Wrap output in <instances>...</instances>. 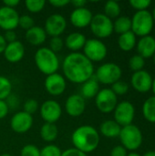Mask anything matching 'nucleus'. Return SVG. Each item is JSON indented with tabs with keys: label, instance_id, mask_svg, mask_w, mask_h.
<instances>
[{
	"label": "nucleus",
	"instance_id": "ddd939ff",
	"mask_svg": "<svg viewBox=\"0 0 155 156\" xmlns=\"http://www.w3.org/2000/svg\"><path fill=\"white\" fill-rule=\"evenodd\" d=\"M33 125L32 115L23 112H18L13 115L10 121L11 129L16 133H25L28 132Z\"/></svg>",
	"mask_w": 155,
	"mask_h": 156
},
{
	"label": "nucleus",
	"instance_id": "37998d69",
	"mask_svg": "<svg viewBox=\"0 0 155 156\" xmlns=\"http://www.w3.org/2000/svg\"><path fill=\"white\" fill-rule=\"evenodd\" d=\"M9 107L5 101H0V120L4 119L8 113Z\"/></svg>",
	"mask_w": 155,
	"mask_h": 156
},
{
	"label": "nucleus",
	"instance_id": "a211bd4d",
	"mask_svg": "<svg viewBox=\"0 0 155 156\" xmlns=\"http://www.w3.org/2000/svg\"><path fill=\"white\" fill-rule=\"evenodd\" d=\"M92 17L93 15L90 9L86 7H81V8H75L71 12L69 20L74 27L78 28H83L90 26Z\"/></svg>",
	"mask_w": 155,
	"mask_h": 156
},
{
	"label": "nucleus",
	"instance_id": "412c9836",
	"mask_svg": "<svg viewBox=\"0 0 155 156\" xmlns=\"http://www.w3.org/2000/svg\"><path fill=\"white\" fill-rule=\"evenodd\" d=\"M47 38L46 31L41 27L34 26L26 32V39L32 46H40L42 45Z\"/></svg>",
	"mask_w": 155,
	"mask_h": 156
},
{
	"label": "nucleus",
	"instance_id": "20e7f679",
	"mask_svg": "<svg viewBox=\"0 0 155 156\" xmlns=\"http://www.w3.org/2000/svg\"><path fill=\"white\" fill-rule=\"evenodd\" d=\"M154 20L153 15L148 10L137 11L132 18V31L135 36H149L153 30Z\"/></svg>",
	"mask_w": 155,
	"mask_h": 156
},
{
	"label": "nucleus",
	"instance_id": "bb28decb",
	"mask_svg": "<svg viewBox=\"0 0 155 156\" xmlns=\"http://www.w3.org/2000/svg\"><path fill=\"white\" fill-rule=\"evenodd\" d=\"M132 30V18L128 16H119L113 23V31L122 35Z\"/></svg>",
	"mask_w": 155,
	"mask_h": 156
},
{
	"label": "nucleus",
	"instance_id": "473e14b6",
	"mask_svg": "<svg viewBox=\"0 0 155 156\" xmlns=\"http://www.w3.org/2000/svg\"><path fill=\"white\" fill-rule=\"evenodd\" d=\"M111 90L115 93V95H124L128 92L129 86L126 82L122 81V80H118L111 85Z\"/></svg>",
	"mask_w": 155,
	"mask_h": 156
},
{
	"label": "nucleus",
	"instance_id": "cd10ccee",
	"mask_svg": "<svg viewBox=\"0 0 155 156\" xmlns=\"http://www.w3.org/2000/svg\"><path fill=\"white\" fill-rule=\"evenodd\" d=\"M143 113L148 122L155 123V96L148 98L144 101L143 106Z\"/></svg>",
	"mask_w": 155,
	"mask_h": 156
},
{
	"label": "nucleus",
	"instance_id": "e433bc0d",
	"mask_svg": "<svg viewBox=\"0 0 155 156\" xmlns=\"http://www.w3.org/2000/svg\"><path fill=\"white\" fill-rule=\"evenodd\" d=\"M34 19L27 15H23V16H19V20H18V26L26 30L30 29L31 27H34Z\"/></svg>",
	"mask_w": 155,
	"mask_h": 156
},
{
	"label": "nucleus",
	"instance_id": "dca6fc26",
	"mask_svg": "<svg viewBox=\"0 0 155 156\" xmlns=\"http://www.w3.org/2000/svg\"><path fill=\"white\" fill-rule=\"evenodd\" d=\"M131 82L132 86L135 90L142 93H145L152 90L153 78L148 71L143 69L132 74Z\"/></svg>",
	"mask_w": 155,
	"mask_h": 156
},
{
	"label": "nucleus",
	"instance_id": "5701e85b",
	"mask_svg": "<svg viewBox=\"0 0 155 156\" xmlns=\"http://www.w3.org/2000/svg\"><path fill=\"white\" fill-rule=\"evenodd\" d=\"M80 91L81 96L84 99H92L96 97V95L100 91V84L94 75L90 80L82 83Z\"/></svg>",
	"mask_w": 155,
	"mask_h": 156
},
{
	"label": "nucleus",
	"instance_id": "de8ad7c7",
	"mask_svg": "<svg viewBox=\"0 0 155 156\" xmlns=\"http://www.w3.org/2000/svg\"><path fill=\"white\" fill-rule=\"evenodd\" d=\"M6 45H7V43H6L5 39L4 36L0 35V54H1V53H4Z\"/></svg>",
	"mask_w": 155,
	"mask_h": 156
},
{
	"label": "nucleus",
	"instance_id": "58836bf2",
	"mask_svg": "<svg viewBox=\"0 0 155 156\" xmlns=\"http://www.w3.org/2000/svg\"><path fill=\"white\" fill-rule=\"evenodd\" d=\"M152 2L150 0H131L130 5L138 11H143L147 10V8L150 6Z\"/></svg>",
	"mask_w": 155,
	"mask_h": 156
},
{
	"label": "nucleus",
	"instance_id": "79ce46f5",
	"mask_svg": "<svg viewBox=\"0 0 155 156\" xmlns=\"http://www.w3.org/2000/svg\"><path fill=\"white\" fill-rule=\"evenodd\" d=\"M4 37L6 41V43H12L14 41H16V33L14 30H9V31H5Z\"/></svg>",
	"mask_w": 155,
	"mask_h": 156
},
{
	"label": "nucleus",
	"instance_id": "423d86ee",
	"mask_svg": "<svg viewBox=\"0 0 155 156\" xmlns=\"http://www.w3.org/2000/svg\"><path fill=\"white\" fill-rule=\"evenodd\" d=\"M122 71L119 65L108 62L100 66L95 73V78L98 82L105 85H112L116 81L120 80Z\"/></svg>",
	"mask_w": 155,
	"mask_h": 156
},
{
	"label": "nucleus",
	"instance_id": "a878e982",
	"mask_svg": "<svg viewBox=\"0 0 155 156\" xmlns=\"http://www.w3.org/2000/svg\"><path fill=\"white\" fill-rule=\"evenodd\" d=\"M58 134V130L55 123L45 122L40 129V136L42 140L48 143L54 142L57 139Z\"/></svg>",
	"mask_w": 155,
	"mask_h": 156
},
{
	"label": "nucleus",
	"instance_id": "2f4dec72",
	"mask_svg": "<svg viewBox=\"0 0 155 156\" xmlns=\"http://www.w3.org/2000/svg\"><path fill=\"white\" fill-rule=\"evenodd\" d=\"M46 2L44 0H26L25 5L31 13H38L45 7Z\"/></svg>",
	"mask_w": 155,
	"mask_h": 156
},
{
	"label": "nucleus",
	"instance_id": "393cba45",
	"mask_svg": "<svg viewBox=\"0 0 155 156\" xmlns=\"http://www.w3.org/2000/svg\"><path fill=\"white\" fill-rule=\"evenodd\" d=\"M118 45L123 51H130L136 46V36L131 30L120 35L118 38Z\"/></svg>",
	"mask_w": 155,
	"mask_h": 156
},
{
	"label": "nucleus",
	"instance_id": "2eb2a0df",
	"mask_svg": "<svg viewBox=\"0 0 155 156\" xmlns=\"http://www.w3.org/2000/svg\"><path fill=\"white\" fill-rule=\"evenodd\" d=\"M19 15L15 8L7 6L0 7V27L5 31L14 30L18 27Z\"/></svg>",
	"mask_w": 155,
	"mask_h": 156
},
{
	"label": "nucleus",
	"instance_id": "f3484780",
	"mask_svg": "<svg viewBox=\"0 0 155 156\" xmlns=\"http://www.w3.org/2000/svg\"><path fill=\"white\" fill-rule=\"evenodd\" d=\"M85 99L79 94L70 95L65 102V110L71 117H79L85 112Z\"/></svg>",
	"mask_w": 155,
	"mask_h": 156
},
{
	"label": "nucleus",
	"instance_id": "603ef678",
	"mask_svg": "<svg viewBox=\"0 0 155 156\" xmlns=\"http://www.w3.org/2000/svg\"><path fill=\"white\" fill-rule=\"evenodd\" d=\"M153 20H154V22H155V7H154V9H153Z\"/></svg>",
	"mask_w": 155,
	"mask_h": 156
},
{
	"label": "nucleus",
	"instance_id": "9d476101",
	"mask_svg": "<svg viewBox=\"0 0 155 156\" xmlns=\"http://www.w3.org/2000/svg\"><path fill=\"white\" fill-rule=\"evenodd\" d=\"M135 115V109L132 103L123 101L117 104L114 110V121L121 126L124 127L132 124Z\"/></svg>",
	"mask_w": 155,
	"mask_h": 156
},
{
	"label": "nucleus",
	"instance_id": "72a5a7b5",
	"mask_svg": "<svg viewBox=\"0 0 155 156\" xmlns=\"http://www.w3.org/2000/svg\"><path fill=\"white\" fill-rule=\"evenodd\" d=\"M61 150L54 144L47 145L40 150V156H61Z\"/></svg>",
	"mask_w": 155,
	"mask_h": 156
},
{
	"label": "nucleus",
	"instance_id": "0eeeda50",
	"mask_svg": "<svg viewBox=\"0 0 155 156\" xmlns=\"http://www.w3.org/2000/svg\"><path fill=\"white\" fill-rule=\"evenodd\" d=\"M90 27L93 35L98 38L109 37L113 32V22L104 14L93 16Z\"/></svg>",
	"mask_w": 155,
	"mask_h": 156
},
{
	"label": "nucleus",
	"instance_id": "f257e3e1",
	"mask_svg": "<svg viewBox=\"0 0 155 156\" xmlns=\"http://www.w3.org/2000/svg\"><path fill=\"white\" fill-rule=\"evenodd\" d=\"M62 70L65 78L76 84L84 83L94 74L93 63L79 52H72L64 58Z\"/></svg>",
	"mask_w": 155,
	"mask_h": 156
},
{
	"label": "nucleus",
	"instance_id": "5fc2aeb1",
	"mask_svg": "<svg viewBox=\"0 0 155 156\" xmlns=\"http://www.w3.org/2000/svg\"><path fill=\"white\" fill-rule=\"evenodd\" d=\"M153 61H154V63H155V54L153 55Z\"/></svg>",
	"mask_w": 155,
	"mask_h": 156
},
{
	"label": "nucleus",
	"instance_id": "7c9ffc66",
	"mask_svg": "<svg viewBox=\"0 0 155 156\" xmlns=\"http://www.w3.org/2000/svg\"><path fill=\"white\" fill-rule=\"evenodd\" d=\"M145 65V60L143 57H141L139 54L138 55H134L130 58L129 61V66L131 68L132 70H133L134 72L140 71L143 69V67Z\"/></svg>",
	"mask_w": 155,
	"mask_h": 156
},
{
	"label": "nucleus",
	"instance_id": "6ab92c4d",
	"mask_svg": "<svg viewBox=\"0 0 155 156\" xmlns=\"http://www.w3.org/2000/svg\"><path fill=\"white\" fill-rule=\"evenodd\" d=\"M25 55V47L19 41H14L12 43H8L4 51L5 58L10 63L19 62Z\"/></svg>",
	"mask_w": 155,
	"mask_h": 156
},
{
	"label": "nucleus",
	"instance_id": "f03ea898",
	"mask_svg": "<svg viewBox=\"0 0 155 156\" xmlns=\"http://www.w3.org/2000/svg\"><path fill=\"white\" fill-rule=\"evenodd\" d=\"M71 141L74 148L87 154L98 148L100 144V133L90 125H82L73 132Z\"/></svg>",
	"mask_w": 155,
	"mask_h": 156
},
{
	"label": "nucleus",
	"instance_id": "9b49d317",
	"mask_svg": "<svg viewBox=\"0 0 155 156\" xmlns=\"http://www.w3.org/2000/svg\"><path fill=\"white\" fill-rule=\"evenodd\" d=\"M62 110L58 102L53 100L44 101L40 107V116L48 123H55L61 116Z\"/></svg>",
	"mask_w": 155,
	"mask_h": 156
},
{
	"label": "nucleus",
	"instance_id": "09e8293b",
	"mask_svg": "<svg viewBox=\"0 0 155 156\" xmlns=\"http://www.w3.org/2000/svg\"><path fill=\"white\" fill-rule=\"evenodd\" d=\"M143 156H155V151H149V152H146Z\"/></svg>",
	"mask_w": 155,
	"mask_h": 156
},
{
	"label": "nucleus",
	"instance_id": "4468645a",
	"mask_svg": "<svg viewBox=\"0 0 155 156\" xmlns=\"http://www.w3.org/2000/svg\"><path fill=\"white\" fill-rule=\"evenodd\" d=\"M44 86L46 90L50 95L59 96L65 91L67 83L65 78L62 75L58 73H54L47 76L44 82Z\"/></svg>",
	"mask_w": 155,
	"mask_h": 156
},
{
	"label": "nucleus",
	"instance_id": "6e6552de",
	"mask_svg": "<svg viewBox=\"0 0 155 156\" xmlns=\"http://www.w3.org/2000/svg\"><path fill=\"white\" fill-rule=\"evenodd\" d=\"M83 55L91 62H100L103 60L108 52L106 45L98 38L87 39L83 47Z\"/></svg>",
	"mask_w": 155,
	"mask_h": 156
},
{
	"label": "nucleus",
	"instance_id": "3c124183",
	"mask_svg": "<svg viewBox=\"0 0 155 156\" xmlns=\"http://www.w3.org/2000/svg\"><path fill=\"white\" fill-rule=\"evenodd\" d=\"M127 156H141L139 154H137V153H134V152H132V153H130V154H128Z\"/></svg>",
	"mask_w": 155,
	"mask_h": 156
},
{
	"label": "nucleus",
	"instance_id": "b1692460",
	"mask_svg": "<svg viewBox=\"0 0 155 156\" xmlns=\"http://www.w3.org/2000/svg\"><path fill=\"white\" fill-rule=\"evenodd\" d=\"M122 127L112 120H108L103 122L100 126V133L107 138H114L120 135Z\"/></svg>",
	"mask_w": 155,
	"mask_h": 156
},
{
	"label": "nucleus",
	"instance_id": "c85d7f7f",
	"mask_svg": "<svg viewBox=\"0 0 155 156\" xmlns=\"http://www.w3.org/2000/svg\"><path fill=\"white\" fill-rule=\"evenodd\" d=\"M121 14V6L118 2L110 0L104 5V15L109 18H117Z\"/></svg>",
	"mask_w": 155,
	"mask_h": 156
},
{
	"label": "nucleus",
	"instance_id": "aec40b11",
	"mask_svg": "<svg viewBox=\"0 0 155 156\" xmlns=\"http://www.w3.org/2000/svg\"><path fill=\"white\" fill-rule=\"evenodd\" d=\"M137 50L139 55L143 58L153 57L155 54V38L152 36H145L141 37L137 43Z\"/></svg>",
	"mask_w": 155,
	"mask_h": 156
},
{
	"label": "nucleus",
	"instance_id": "c03bdc74",
	"mask_svg": "<svg viewBox=\"0 0 155 156\" xmlns=\"http://www.w3.org/2000/svg\"><path fill=\"white\" fill-rule=\"evenodd\" d=\"M69 0H49V4L55 7H64L69 4Z\"/></svg>",
	"mask_w": 155,
	"mask_h": 156
},
{
	"label": "nucleus",
	"instance_id": "8fccbe9b",
	"mask_svg": "<svg viewBox=\"0 0 155 156\" xmlns=\"http://www.w3.org/2000/svg\"><path fill=\"white\" fill-rule=\"evenodd\" d=\"M152 90H153V92L155 96V79L153 80V84H152Z\"/></svg>",
	"mask_w": 155,
	"mask_h": 156
},
{
	"label": "nucleus",
	"instance_id": "f704fd0d",
	"mask_svg": "<svg viewBox=\"0 0 155 156\" xmlns=\"http://www.w3.org/2000/svg\"><path fill=\"white\" fill-rule=\"evenodd\" d=\"M64 46V42L60 37H52L49 40V47L48 48L53 51L54 53L59 52Z\"/></svg>",
	"mask_w": 155,
	"mask_h": 156
},
{
	"label": "nucleus",
	"instance_id": "a18cd8bd",
	"mask_svg": "<svg viewBox=\"0 0 155 156\" xmlns=\"http://www.w3.org/2000/svg\"><path fill=\"white\" fill-rule=\"evenodd\" d=\"M69 4L74 5L75 8H81V7H85L87 1H85V0H73V1H70Z\"/></svg>",
	"mask_w": 155,
	"mask_h": 156
},
{
	"label": "nucleus",
	"instance_id": "4c0bfd02",
	"mask_svg": "<svg viewBox=\"0 0 155 156\" xmlns=\"http://www.w3.org/2000/svg\"><path fill=\"white\" fill-rule=\"evenodd\" d=\"M38 109V102L34 99H28L24 103V112L32 115Z\"/></svg>",
	"mask_w": 155,
	"mask_h": 156
},
{
	"label": "nucleus",
	"instance_id": "c756f323",
	"mask_svg": "<svg viewBox=\"0 0 155 156\" xmlns=\"http://www.w3.org/2000/svg\"><path fill=\"white\" fill-rule=\"evenodd\" d=\"M12 91V84L10 80L4 77L0 76V101H5L7 99Z\"/></svg>",
	"mask_w": 155,
	"mask_h": 156
},
{
	"label": "nucleus",
	"instance_id": "7ed1b4c3",
	"mask_svg": "<svg viewBox=\"0 0 155 156\" xmlns=\"http://www.w3.org/2000/svg\"><path fill=\"white\" fill-rule=\"evenodd\" d=\"M35 63L40 72L48 76L57 73L59 68V60L56 53L48 48H40L35 54Z\"/></svg>",
	"mask_w": 155,
	"mask_h": 156
},
{
	"label": "nucleus",
	"instance_id": "a19ab883",
	"mask_svg": "<svg viewBox=\"0 0 155 156\" xmlns=\"http://www.w3.org/2000/svg\"><path fill=\"white\" fill-rule=\"evenodd\" d=\"M61 156H88L86 154L82 153L81 151L76 148H69L64 152H62Z\"/></svg>",
	"mask_w": 155,
	"mask_h": 156
},
{
	"label": "nucleus",
	"instance_id": "1a4fd4ad",
	"mask_svg": "<svg viewBox=\"0 0 155 156\" xmlns=\"http://www.w3.org/2000/svg\"><path fill=\"white\" fill-rule=\"evenodd\" d=\"M95 103L100 112L110 113L115 110L118 104V98L111 89H103L96 95Z\"/></svg>",
	"mask_w": 155,
	"mask_h": 156
},
{
	"label": "nucleus",
	"instance_id": "4be33fe9",
	"mask_svg": "<svg viewBox=\"0 0 155 156\" xmlns=\"http://www.w3.org/2000/svg\"><path fill=\"white\" fill-rule=\"evenodd\" d=\"M86 41H87L86 37L83 34L79 32H73L68 35L64 44L69 50L73 52H77L81 48H83Z\"/></svg>",
	"mask_w": 155,
	"mask_h": 156
},
{
	"label": "nucleus",
	"instance_id": "39448f33",
	"mask_svg": "<svg viewBox=\"0 0 155 156\" xmlns=\"http://www.w3.org/2000/svg\"><path fill=\"white\" fill-rule=\"evenodd\" d=\"M119 137L122 146L126 150L130 151H135L139 149L143 141L142 131L134 124L122 127Z\"/></svg>",
	"mask_w": 155,
	"mask_h": 156
},
{
	"label": "nucleus",
	"instance_id": "ea45409f",
	"mask_svg": "<svg viewBox=\"0 0 155 156\" xmlns=\"http://www.w3.org/2000/svg\"><path fill=\"white\" fill-rule=\"evenodd\" d=\"M127 150L122 145H117L112 148L110 156H127Z\"/></svg>",
	"mask_w": 155,
	"mask_h": 156
},
{
	"label": "nucleus",
	"instance_id": "f8f14e48",
	"mask_svg": "<svg viewBox=\"0 0 155 156\" xmlns=\"http://www.w3.org/2000/svg\"><path fill=\"white\" fill-rule=\"evenodd\" d=\"M67 27V21L65 17L59 14L49 16L45 22V31L47 35L52 37H59Z\"/></svg>",
	"mask_w": 155,
	"mask_h": 156
},
{
	"label": "nucleus",
	"instance_id": "c9c22d12",
	"mask_svg": "<svg viewBox=\"0 0 155 156\" xmlns=\"http://www.w3.org/2000/svg\"><path fill=\"white\" fill-rule=\"evenodd\" d=\"M20 156H40V150L34 144H26L22 148Z\"/></svg>",
	"mask_w": 155,
	"mask_h": 156
},
{
	"label": "nucleus",
	"instance_id": "864d4df0",
	"mask_svg": "<svg viewBox=\"0 0 155 156\" xmlns=\"http://www.w3.org/2000/svg\"><path fill=\"white\" fill-rule=\"evenodd\" d=\"M0 156H11L10 154H1Z\"/></svg>",
	"mask_w": 155,
	"mask_h": 156
},
{
	"label": "nucleus",
	"instance_id": "49530a36",
	"mask_svg": "<svg viewBox=\"0 0 155 156\" xmlns=\"http://www.w3.org/2000/svg\"><path fill=\"white\" fill-rule=\"evenodd\" d=\"M4 5L10 7V8H15L17 5H19L20 1L19 0H5L4 2Z\"/></svg>",
	"mask_w": 155,
	"mask_h": 156
}]
</instances>
